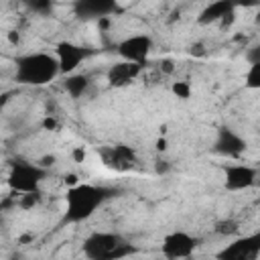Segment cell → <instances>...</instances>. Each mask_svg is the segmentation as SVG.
Returning a JSON list of instances; mask_svg holds the SVG:
<instances>
[{"mask_svg": "<svg viewBox=\"0 0 260 260\" xmlns=\"http://www.w3.org/2000/svg\"><path fill=\"white\" fill-rule=\"evenodd\" d=\"M246 140L232 128L221 126L217 130L215 142H213V152L219 156H228V158H238L244 150H246Z\"/></svg>", "mask_w": 260, "mask_h": 260, "instance_id": "obj_9", "label": "cell"}, {"mask_svg": "<svg viewBox=\"0 0 260 260\" xmlns=\"http://www.w3.org/2000/svg\"><path fill=\"white\" fill-rule=\"evenodd\" d=\"M59 73V61L51 53H28L14 61V81L22 85H45Z\"/></svg>", "mask_w": 260, "mask_h": 260, "instance_id": "obj_2", "label": "cell"}, {"mask_svg": "<svg viewBox=\"0 0 260 260\" xmlns=\"http://www.w3.org/2000/svg\"><path fill=\"white\" fill-rule=\"evenodd\" d=\"M55 160H57V158H55L53 154H49V156H43V158L39 160V165H41L43 169H47V167H53V165H55Z\"/></svg>", "mask_w": 260, "mask_h": 260, "instance_id": "obj_21", "label": "cell"}, {"mask_svg": "<svg viewBox=\"0 0 260 260\" xmlns=\"http://www.w3.org/2000/svg\"><path fill=\"white\" fill-rule=\"evenodd\" d=\"M43 126H45L47 130H53V128H57V122H55L53 118H45V120H43Z\"/></svg>", "mask_w": 260, "mask_h": 260, "instance_id": "obj_23", "label": "cell"}, {"mask_svg": "<svg viewBox=\"0 0 260 260\" xmlns=\"http://www.w3.org/2000/svg\"><path fill=\"white\" fill-rule=\"evenodd\" d=\"M246 61H248L250 65H260V43H256V45H252V47L248 49Z\"/></svg>", "mask_w": 260, "mask_h": 260, "instance_id": "obj_18", "label": "cell"}, {"mask_svg": "<svg viewBox=\"0 0 260 260\" xmlns=\"http://www.w3.org/2000/svg\"><path fill=\"white\" fill-rule=\"evenodd\" d=\"M55 49H57L55 57L59 61V69L65 75H71L81 65V61L89 55L87 49H83V47H79V45H75L71 41H61V43H57Z\"/></svg>", "mask_w": 260, "mask_h": 260, "instance_id": "obj_10", "label": "cell"}, {"mask_svg": "<svg viewBox=\"0 0 260 260\" xmlns=\"http://www.w3.org/2000/svg\"><path fill=\"white\" fill-rule=\"evenodd\" d=\"M73 158H75L77 162H81V160L85 158V150H83V148H75V150H73Z\"/></svg>", "mask_w": 260, "mask_h": 260, "instance_id": "obj_22", "label": "cell"}, {"mask_svg": "<svg viewBox=\"0 0 260 260\" xmlns=\"http://www.w3.org/2000/svg\"><path fill=\"white\" fill-rule=\"evenodd\" d=\"M140 69H142V65L128 63V61H120V63H114V65L108 69L106 77H108V83H110V85H114V87H124V85H128L132 79L138 77Z\"/></svg>", "mask_w": 260, "mask_h": 260, "instance_id": "obj_12", "label": "cell"}, {"mask_svg": "<svg viewBox=\"0 0 260 260\" xmlns=\"http://www.w3.org/2000/svg\"><path fill=\"white\" fill-rule=\"evenodd\" d=\"M244 85L248 89H258L260 91V65H250L244 77Z\"/></svg>", "mask_w": 260, "mask_h": 260, "instance_id": "obj_16", "label": "cell"}, {"mask_svg": "<svg viewBox=\"0 0 260 260\" xmlns=\"http://www.w3.org/2000/svg\"><path fill=\"white\" fill-rule=\"evenodd\" d=\"M171 91H173L177 98H181V100H189V98H191V85H189L187 81H175L173 87H171Z\"/></svg>", "mask_w": 260, "mask_h": 260, "instance_id": "obj_17", "label": "cell"}, {"mask_svg": "<svg viewBox=\"0 0 260 260\" xmlns=\"http://www.w3.org/2000/svg\"><path fill=\"white\" fill-rule=\"evenodd\" d=\"M112 189L89 185V183H79L75 187H69L65 191V213L63 221L65 223H81L89 219L108 197H112Z\"/></svg>", "mask_w": 260, "mask_h": 260, "instance_id": "obj_1", "label": "cell"}, {"mask_svg": "<svg viewBox=\"0 0 260 260\" xmlns=\"http://www.w3.org/2000/svg\"><path fill=\"white\" fill-rule=\"evenodd\" d=\"M65 91L71 95V98H81L87 87H89V77L83 75V73H71L65 77Z\"/></svg>", "mask_w": 260, "mask_h": 260, "instance_id": "obj_15", "label": "cell"}, {"mask_svg": "<svg viewBox=\"0 0 260 260\" xmlns=\"http://www.w3.org/2000/svg\"><path fill=\"white\" fill-rule=\"evenodd\" d=\"M167 144H169V142H167V138H165V136H160V138L156 140V150H160V152H162V150H167Z\"/></svg>", "mask_w": 260, "mask_h": 260, "instance_id": "obj_24", "label": "cell"}, {"mask_svg": "<svg viewBox=\"0 0 260 260\" xmlns=\"http://www.w3.org/2000/svg\"><path fill=\"white\" fill-rule=\"evenodd\" d=\"M150 51H152V39L148 35H132L118 43V55L122 57V61L128 63L144 65Z\"/></svg>", "mask_w": 260, "mask_h": 260, "instance_id": "obj_7", "label": "cell"}, {"mask_svg": "<svg viewBox=\"0 0 260 260\" xmlns=\"http://www.w3.org/2000/svg\"><path fill=\"white\" fill-rule=\"evenodd\" d=\"M136 250L134 244L116 232H93L81 244V252L87 260H122L136 254Z\"/></svg>", "mask_w": 260, "mask_h": 260, "instance_id": "obj_3", "label": "cell"}, {"mask_svg": "<svg viewBox=\"0 0 260 260\" xmlns=\"http://www.w3.org/2000/svg\"><path fill=\"white\" fill-rule=\"evenodd\" d=\"M230 12H234V4L230 2H211L207 4L201 14H199V24H211V22H221Z\"/></svg>", "mask_w": 260, "mask_h": 260, "instance_id": "obj_14", "label": "cell"}, {"mask_svg": "<svg viewBox=\"0 0 260 260\" xmlns=\"http://www.w3.org/2000/svg\"><path fill=\"white\" fill-rule=\"evenodd\" d=\"M47 177V169H43L41 165H32V162H24L18 160L12 165L10 175H8V187L16 193H39L41 183Z\"/></svg>", "mask_w": 260, "mask_h": 260, "instance_id": "obj_4", "label": "cell"}, {"mask_svg": "<svg viewBox=\"0 0 260 260\" xmlns=\"http://www.w3.org/2000/svg\"><path fill=\"white\" fill-rule=\"evenodd\" d=\"M32 10H39V12H47V10H51V2H30L28 4Z\"/></svg>", "mask_w": 260, "mask_h": 260, "instance_id": "obj_20", "label": "cell"}, {"mask_svg": "<svg viewBox=\"0 0 260 260\" xmlns=\"http://www.w3.org/2000/svg\"><path fill=\"white\" fill-rule=\"evenodd\" d=\"M120 10V6L114 0H81L73 4V12L77 18L89 20V18H106Z\"/></svg>", "mask_w": 260, "mask_h": 260, "instance_id": "obj_11", "label": "cell"}, {"mask_svg": "<svg viewBox=\"0 0 260 260\" xmlns=\"http://www.w3.org/2000/svg\"><path fill=\"white\" fill-rule=\"evenodd\" d=\"M104 160L108 167L116 171H126L134 165V150L130 146L118 144V146H112L108 152H104Z\"/></svg>", "mask_w": 260, "mask_h": 260, "instance_id": "obj_13", "label": "cell"}, {"mask_svg": "<svg viewBox=\"0 0 260 260\" xmlns=\"http://www.w3.org/2000/svg\"><path fill=\"white\" fill-rule=\"evenodd\" d=\"M197 246H199L197 238H193L191 234H187L183 230H177L162 238L160 252H162L165 260H183V258H189L197 250Z\"/></svg>", "mask_w": 260, "mask_h": 260, "instance_id": "obj_6", "label": "cell"}, {"mask_svg": "<svg viewBox=\"0 0 260 260\" xmlns=\"http://www.w3.org/2000/svg\"><path fill=\"white\" fill-rule=\"evenodd\" d=\"M258 181L256 167L250 165H230L223 169V187L228 191H244L254 187Z\"/></svg>", "mask_w": 260, "mask_h": 260, "instance_id": "obj_8", "label": "cell"}, {"mask_svg": "<svg viewBox=\"0 0 260 260\" xmlns=\"http://www.w3.org/2000/svg\"><path fill=\"white\" fill-rule=\"evenodd\" d=\"M258 256H260V232L236 238L215 254L217 260H258Z\"/></svg>", "mask_w": 260, "mask_h": 260, "instance_id": "obj_5", "label": "cell"}, {"mask_svg": "<svg viewBox=\"0 0 260 260\" xmlns=\"http://www.w3.org/2000/svg\"><path fill=\"white\" fill-rule=\"evenodd\" d=\"M37 201H39V193H24L22 199H20V205L24 209H28V207H35Z\"/></svg>", "mask_w": 260, "mask_h": 260, "instance_id": "obj_19", "label": "cell"}, {"mask_svg": "<svg viewBox=\"0 0 260 260\" xmlns=\"http://www.w3.org/2000/svg\"><path fill=\"white\" fill-rule=\"evenodd\" d=\"M191 55H203V47L201 45H193L191 47Z\"/></svg>", "mask_w": 260, "mask_h": 260, "instance_id": "obj_25", "label": "cell"}, {"mask_svg": "<svg viewBox=\"0 0 260 260\" xmlns=\"http://www.w3.org/2000/svg\"><path fill=\"white\" fill-rule=\"evenodd\" d=\"M256 171H258V181H256V185H258V187H260V165H258V167H256Z\"/></svg>", "mask_w": 260, "mask_h": 260, "instance_id": "obj_26", "label": "cell"}]
</instances>
